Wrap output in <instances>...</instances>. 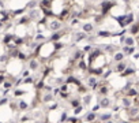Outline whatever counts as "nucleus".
<instances>
[{"mask_svg":"<svg viewBox=\"0 0 139 123\" xmlns=\"http://www.w3.org/2000/svg\"><path fill=\"white\" fill-rule=\"evenodd\" d=\"M18 107H19V110H21V111H26L27 108H29V104H27L26 101L21 100V101L18 103Z\"/></svg>","mask_w":139,"mask_h":123,"instance_id":"obj_33","label":"nucleus"},{"mask_svg":"<svg viewBox=\"0 0 139 123\" xmlns=\"http://www.w3.org/2000/svg\"><path fill=\"white\" fill-rule=\"evenodd\" d=\"M68 112L67 111H63L60 112V118H59V123H67V120H68Z\"/></svg>","mask_w":139,"mask_h":123,"instance_id":"obj_29","label":"nucleus"},{"mask_svg":"<svg viewBox=\"0 0 139 123\" xmlns=\"http://www.w3.org/2000/svg\"><path fill=\"white\" fill-rule=\"evenodd\" d=\"M40 7L41 8H52V0H41Z\"/></svg>","mask_w":139,"mask_h":123,"instance_id":"obj_30","label":"nucleus"},{"mask_svg":"<svg viewBox=\"0 0 139 123\" xmlns=\"http://www.w3.org/2000/svg\"><path fill=\"white\" fill-rule=\"evenodd\" d=\"M61 27H63V22L60 19H52L48 22V29L52 32H59L61 30Z\"/></svg>","mask_w":139,"mask_h":123,"instance_id":"obj_3","label":"nucleus"},{"mask_svg":"<svg viewBox=\"0 0 139 123\" xmlns=\"http://www.w3.org/2000/svg\"><path fill=\"white\" fill-rule=\"evenodd\" d=\"M3 85H4V88H6L7 90H8V89H10V88L12 86V82H11V81H6V82H4Z\"/></svg>","mask_w":139,"mask_h":123,"instance_id":"obj_49","label":"nucleus"},{"mask_svg":"<svg viewBox=\"0 0 139 123\" xmlns=\"http://www.w3.org/2000/svg\"><path fill=\"white\" fill-rule=\"evenodd\" d=\"M92 100H93V94L92 93H87V94H85V96L82 97V104L86 107H89L90 104H92Z\"/></svg>","mask_w":139,"mask_h":123,"instance_id":"obj_21","label":"nucleus"},{"mask_svg":"<svg viewBox=\"0 0 139 123\" xmlns=\"http://www.w3.org/2000/svg\"><path fill=\"white\" fill-rule=\"evenodd\" d=\"M93 30H94L93 23H85V25H82V32H85L86 34H90Z\"/></svg>","mask_w":139,"mask_h":123,"instance_id":"obj_25","label":"nucleus"},{"mask_svg":"<svg viewBox=\"0 0 139 123\" xmlns=\"http://www.w3.org/2000/svg\"><path fill=\"white\" fill-rule=\"evenodd\" d=\"M61 48H64V44L63 42H60V41H57V42H53V51H60Z\"/></svg>","mask_w":139,"mask_h":123,"instance_id":"obj_36","label":"nucleus"},{"mask_svg":"<svg viewBox=\"0 0 139 123\" xmlns=\"http://www.w3.org/2000/svg\"><path fill=\"white\" fill-rule=\"evenodd\" d=\"M38 68H40V62L34 58H31L29 60V70H30V71H37Z\"/></svg>","mask_w":139,"mask_h":123,"instance_id":"obj_13","label":"nucleus"},{"mask_svg":"<svg viewBox=\"0 0 139 123\" xmlns=\"http://www.w3.org/2000/svg\"><path fill=\"white\" fill-rule=\"evenodd\" d=\"M128 67V64H127V62H120V63H116V66H115V68H113V71L115 73H117V74H121L124 70H126Z\"/></svg>","mask_w":139,"mask_h":123,"instance_id":"obj_10","label":"nucleus"},{"mask_svg":"<svg viewBox=\"0 0 139 123\" xmlns=\"http://www.w3.org/2000/svg\"><path fill=\"white\" fill-rule=\"evenodd\" d=\"M85 53H83V51L82 49H76L75 52H74V55H72V60H82L85 56H83Z\"/></svg>","mask_w":139,"mask_h":123,"instance_id":"obj_26","label":"nucleus"},{"mask_svg":"<svg viewBox=\"0 0 139 123\" xmlns=\"http://www.w3.org/2000/svg\"><path fill=\"white\" fill-rule=\"evenodd\" d=\"M136 73V70L135 68H130V67H127L126 70H124V71L120 74V77H128V75H132V74H135Z\"/></svg>","mask_w":139,"mask_h":123,"instance_id":"obj_28","label":"nucleus"},{"mask_svg":"<svg viewBox=\"0 0 139 123\" xmlns=\"http://www.w3.org/2000/svg\"><path fill=\"white\" fill-rule=\"evenodd\" d=\"M3 25H4V23H3V21H0V29L3 27Z\"/></svg>","mask_w":139,"mask_h":123,"instance_id":"obj_56","label":"nucleus"},{"mask_svg":"<svg viewBox=\"0 0 139 123\" xmlns=\"http://www.w3.org/2000/svg\"><path fill=\"white\" fill-rule=\"evenodd\" d=\"M6 62H7V56L6 55L0 56V63H6Z\"/></svg>","mask_w":139,"mask_h":123,"instance_id":"obj_52","label":"nucleus"},{"mask_svg":"<svg viewBox=\"0 0 139 123\" xmlns=\"http://www.w3.org/2000/svg\"><path fill=\"white\" fill-rule=\"evenodd\" d=\"M66 83H68V85H75L76 88L82 85V82H80L76 77H74V75H68V77L66 78Z\"/></svg>","mask_w":139,"mask_h":123,"instance_id":"obj_11","label":"nucleus"},{"mask_svg":"<svg viewBox=\"0 0 139 123\" xmlns=\"http://www.w3.org/2000/svg\"><path fill=\"white\" fill-rule=\"evenodd\" d=\"M83 110H85V105H83V104H82V105H79V107H76V108H74V110H72L74 116H79L80 113L83 112Z\"/></svg>","mask_w":139,"mask_h":123,"instance_id":"obj_31","label":"nucleus"},{"mask_svg":"<svg viewBox=\"0 0 139 123\" xmlns=\"http://www.w3.org/2000/svg\"><path fill=\"white\" fill-rule=\"evenodd\" d=\"M23 83H34V78L33 77H27L23 79Z\"/></svg>","mask_w":139,"mask_h":123,"instance_id":"obj_47","label":"nucleus"},{"mask_svg":"<svg viewBox=\"0 0 139 123\" xmlns=\"http://www.w3.org/2000/svg\"><path fill=\"white\" fill-rule=\"evenodd\" d=\"M76 89H78V93H79V94H83V96H85V94H87V93H89V90H87V86H83V85H80V86H78Z\"/></svg>","mask_w":139,"mask_h":123,"instance_id":"obj_34","label":"nucleus"},{"mask_svg":"<svg viewBox=\"0 0 139 123\" xmlns=\"http://www.w3.org/2000/svg\"><path fill=\"white\" fill-rule=\"evenodd\" d=\"M135 44H136V40L134 39L132 36H130V34H128V36L126 37V41H124V45H126V47H135Z\"/></svg>","mask_w":139,"mask_h":123,"instance_id":"obj_23","label":"nucleus"},{"mask_svg":"<svg viewBox=\"0 0 139 123\" xmlns=\"http://www.w3.org/2000/svg\"><path fill=\"white\" fill-rule=\"evenodd\" d=\"M104 123H116V122H115V120H112V119H111V120H108V122H104Z\"/></svg>","mask_w":139,"mask_h":123,"instance_id":"obj_55","label":"nucleus"},{"mask_svg":"<svg viewBox=\"0 0 139 123\" xmlns=\"http://www.w3.org/2000/svg\"><path fill=\"white\" fill-rule=\"evenodd\" d=\"M38 17H40V12L37 10H31L30 14H29V18H30V19H37Z\"/></svg>","mask_w":139,"mask_h":123,"instance_id":"obj_35","label":"nucleus"},{"mask_svg":"<svg viewBox=\"0 0 139 123\" xmlns=\"http://www.w3.org/2000/svg\"><path fill=\"white\" fill-rule=\"evenodd\" d=\"M128 33H130L131 36H138L139 34V22L132 23L130 26V29H128Z\"/></svg>","mask_w":139,"mask_h":123,"instance_id":"obj_19","label":"nucleus"},{"mask_svg":"<svg viewBox=\"0 0 139 123\" xmlns=\"http://www.w3.org/2000/svg\"><path fill=\"white\" fill-rule=\"evenodd\" d=\"M29 21H30L29 15H27V17H23V18H21V19H19V25H25V23H27Z\"/></svg>","mask_w":139,"mask_h":123,"instance_id":"obj_45","label":"nucleus"},{"mask_svg":"<svg viewBox=\"0 0 139 123\" xmlns=\"http://www.w3.org/2000/svg\"><path fill=\"white\" fill-rule=\"evenodd\" d=\"M70 103V105L71 108H76V107H79V105H82V97H75V98H71V100L68 101Z\"/></svg>","mask_w":139,"mask_h":123,"instance_id":"obj_20","label":"nucleus"},{"mask_svg":"<svg viewBox=\"0 0 139 123\" xmlns=\"http://www.w3.org/2000/svg\"><path fill=\"white\" fill-rule=\"evenodd\" d=\"M60 98H63V100H68V98L71 97V93L70 92H60Z\"/></svg>","mask_w":139,"mask_h":123,"instance_id":"obj_39","label":"nucleus"},{"mask_svg":"<svg viewBox=\"0 0 139 123\" xmlns=\"http://www.w3.org/2000/svg\"><path fill=\"white\" fill-rule=\"evenodd\" d=\"M135 51H136V47H126V45H123V49H121V52L126 56L134 55V53H135Z\"/></svg>","mask_w":139,"mask_h":123,"instance_id":"obj_17","label":"nucleus"},{"mask_svg":"<svg viewBox=\"0 0 139 123\" xmlns=\"http://www.w3.org/2000/svg\"><path fill=\"white\" fill-rule=\"evenodd\" d=\"M124 96H128V97H131V98H134V97H138L139 96V92H138V89H135V88H130L128 90H126L123 93Z\"/></svg>","mask_w":139,"mask_h":123,"instance_id":"obj_16","label":"nucleus"},{"mask_svg":"<svg viewBox=\"0 0 139 123\" xmlns=\"http://www.w3.org/2000/svg\"><path fill=\"white\" fill-rule=\"evenodd\" d=\"M124 2H126V3H128V2H131V0H124Z\"/></svg>","mask_w":139,"mask_h":123,"instance_id":"obj_57","label":"nucleus"},{"mask_svg":"<svg viewBox=\"0 0 139 123\" xmlns=\"http://www.w3.org/2000/svg\"><path fill=\"white\" fill-rule=\"evenodd\" d=\"M97 119H98V113L93 112V111H87L85 113V116H83V120L86 123H94Z\"/></svg>","mask_w":139,"mask_h":123,"instance_id":"obj_6","label":"nucleus"},{"mask_svg":"<svg viewBox=\"0 0 139 123\" xmlns=\"http://www.w3.org/2000/svg\"><path fill=\"white\" fill-rule=\"evenodd\" d=\"M67 123H83V120L79 119L78 116H70L68 120H67Z\"/></svg>","mask_w":139,"mask_h":123,"instance_id":"obj_32","label":"nucleus"},{"mask_svg":"<svg viewBox=\"0 0 139 123\" xmlns=\"http://www.w3.org/2000/svg\"><path fill=\"white\" fill-rule=\"evenodd\" d=\"M7 103H8V98L4 97V98H2V100H0V105H4V104H7Z\"/></svg>","mask_w":139,"mask_h":123,"instance_id":"obj_51","label":"nucleus"},{"mask_svg":"<svg viewBox=\"0 0 139 123\" xmlns=\"http://www.w3.org/2000/svg\"><path fill=\"white\" fill-rule=\"evenodd\" d=\"M23 94H26V90H21V89H18V90H15V92H14V96H15V97L23 96Z\"/></svg>","mask_w":139,"mask_h":123,"instance_id":"obj_44","label":"nucleus"},{"mask_svg":"<svg viewBox=\"0 0 139 123\" xmlns=\"http://www.w3.org/2000/svg\"><path fill=\"white\" fill-rule=\"evenodd\" d=\"M22 77H26V78L29 77V70H25V71L22 73Z\"/></svg>","mask_w":139,"mask_h":123,"instance_id":"obj_54","label":"nucleus"},{"mask_svg":"<svg viewBox=\"0 0 139 123\" xmlns=\"http://www.w3.org/2000/svg\"><path fill=\"white\" fill-rule=\"evenodd\" d=\"M113 118V112H101V113H98V120L104 123V122H108V120H111Z\"/></svg>","mask_w":139,"mask_h":123,"instance_id":"obj_9","label":"nucleus"},{"mask_svg":"<svg viewBox=\"0 0 139 123\" xmlns=\"http://www.w3.org/2000/svg\"><path fill=\"white\" fill-rule=\"evenodd\" d=\"M116 6V3L115 2H109V0H104V2H101V4H100V7H101V15H108V12L111 11V8Z\"/></svg>","mask_w":139,"mask_h":123,"instance_id":"obj_1","label":"nucleus"},{"mask_svg":"<svg viewBox=\"0 0 139 123\" xmlns=\"http://www.w3.org/2000/svg\"><path fill=\"white\" fill-rule=\"evenodd\" d=\"M82 51H83V53H90V52L93 51V45L92 44H86L82 48Z\"/></svg>","mask_w":139,"mask_h":123,"instance_id":"obj_38","label":"nucleus"},{"mask_svg":"<svg viewBox=\"0 0 139 123\" xmlns=\"http://www.w3.org/2000/svg\"><path fill=\"white\" fill-rule=\"evenodd\" d=\"M120 105L124 108V110H128V108H131L134 105V100L128 96H123L120 98Z\"/></svg>","mask_w":139,"mask_h":123,"instance_id":"obj_7","label":"nucleus"},{"mask_svg":"<svg viewBox=\"0 0 139 123\" xmlns=\"http://www.w3.org/2000/svg\"><path fill=\"white\" fill-rule=\"evenodd\" d=\"M126 115L128 119H136L139 116V107L138 105H132L131 108L126 110Z\"/></svg>","mask_w":139,"mask_h":123,"instance_id":"obj_4","label":"nucleus"},{"mask_svg":"<svg viewBox=\"0 0 139 123\" xmlns=\"http://www.w3.org/2000/svg\"><path fill=\"white\" fill-rule=\"evenodd\" d=\"M78 23H79V18H74V19L71 21V25H72V26H76Z\"/></svg>","mask_w":139,"mask_h":123,"instance_id":"obj_50","label":"nucleus"},{"mask_svg":"<svg viewBox=\"0 0 139 123\" xmlns=\"http://www.w3.org/2000/svg\"><path fill=\"white\" fill-rule=\"evenodd\" d=\"M100 110H101V105H100V103H97V104H95V105L92 108V111H93V112H98Z\"/></svg>","mask_w":139,"mask_h":123,"instance_id":"obj_48","label":"nucleus"},{"mask_svg":"<svg viewBox=\"0 0 139 123\" xmlns=\"http://www.w3.org/2000/svg\"><path fill=\"white\" fill-rule=\"evenodd\" d=\"M57 107H59V104H57V103H55V104H52V105L49 107V110H56Z\"/></svg>","mask_w":139,"mask_h":123,"instance_id":"obj_53","label":"nucleus"},{"mask_svg":"<svg viewBox=\"0 0 139 123\" xmlns=\"http://www.w3.org/2000/svg\"><path fill=\"white\" fill-rule=\"evenodd\" d=\"M95 93H97L100 97H108L109 96V93H111V88L108 86L107 81H102L101 82V86L98 88V90L95 92Z\"/></svg>","mask_w":139,"mask_h":123,"instance_id":"obj_2","label":"nucleus"},{"mask_svg":"<svg viewBox=\"0 0 139 123\" xmlns=\"http://www.w3.org/2000/svg\"><path fill=\"white\" fill-rule=\"evenodd\" d=\"M37 6H38L37 0H31V2L27 4V8H30V10H36V7H37Z\"/></svg>","mask_w":139,"mask_h":123,"instance_id":"obj_41","label":"nucleus"},{"mask_svg":"<svg viewBox=\"0 0 139 123\" xmlns=\"http://www.w3.org/2000/svg\"><path fill=\"white\" fill-rule=\"evenodd\" d=\"M104 71H105L104 67H92V68H89V73L92 75H94V77H102Z\"/></svg>","mask_w":139,"mask_h":123,"instance_id":"obj_12","label":"nucleus"},{"mask_svg":"<svg viewBox=\"0 0 139 123\" xmlns=\"http://www.w3.org/2000/svg\"><path fill=\"white\" fill-rule=\"evenodd\" d=\"M34 40H36L37 42H41V41L44 42V41H45V36H44V34H41V33H38V34L36 36V39H34Z\"/></svg>","mask_w":139,"mask_h":123,"instance_id":"obj_43","label":"nucleus"},{"mask_svg":"<svg viewBox=\"0 0 139 123\" xmlns=\"http://www.w3.org/2000/svg\"><path fill=\"white\" fill-rule=\"evenodd\" d=\"M68 15H70V10L68 8H63V10H61V12H60V15H59V18H57V19H60L61 22H63L66 18H68Z\"/></svg>","mask_w":139,"mask_h":123,"instance_id":"obj_27","label":"nucleus"},{"mask_svg":"<svg viewBox=\"0 0 139 123\" xmlns=\"http://www.w3.org/2000/svg\"><path fill=\"white\" fill-rule=\"evenodd\" d=\"M113 73H115L113 70H108V71H104V74H102V77H101V78L104 79V81H107V78H108V77H111V75H112Z\"/></svg>","mask_w":139,"mask_h":123,"instance_id":"obj_40","label":"nucleus"},{"mask_svg":"<svg viewBox=\"0 0 139 123\" xmlns=\"http://www.w3.org/2000/svg\"><path fill=\"white\" fill-rule=\"evenodd\" d=\"M68 86H70L68 83H63V85H61V86H59V88H60L61 92H70V90H68Z\"/></svg>","mask_w":139,"mask_h":123,"instance_id":"obj_46","label":"nucleus"},{"mask_svg":"<svg viewBox=\"0 0 139 123\" xmlns=\"http://www.w3.org/2000/svg\"><path fill=\"white\" fill-rule=\"evenodd\" d=\"M64 36V33L63 32H53V33H52V36L49 37V40L52 41V42H57V41H60L61 40V37H63Z\"/></svg>","mask_w":139,"mask_h":123,"instance_id":"obj_15","label":"nucleus"},{"mask_svg":"<svg viewBox=\"0 0 139 123\" xmlns=\"http://www.w3.org/2000/svg\"><path fill=\"white\" fill-rule=\"evenodd\" d=\"M124 58H127V56L124 55L121 51H119V52H116V53H113V62H116V63H120V62H123Z\"/></svg>","mask_w":139,"mask_h":123,"instance_id":"obj_22","label":"nucleus"},{"mask_svg":"<svg viewBox=\"0 0 139 123\" xmlns=\"http://www.w3.org/2000/svg\"><path fill=\"white\" fill-rule=\"evenodd\" d=\"M41 101L44 103V104H49L52 101H55V94L52 90H45L44 93H42V96H41Z\"/></svg>","mask_w":139,"mask_h":123,"instance_id":"obj_5","label":"nucleus"},{"mask_svg":"<svg viewBox=\"0 0 139 123\" xmlns=\"http://www.w3.org/2000/svg\"><path fill=\"white\" fill-rule=\"evenodd\" d=\"M76 67L80 68V70H87V64H86V60H85V59L79 60V63H78V66H76Z\"/></svg>","mask_w":139,"mask_h":123,"instance_id":"obj_37","label":"nucleus"},{"mask_svg":"<svg viewBox=\"0 0 139 123\" xmlns=\"http://www.w3.org/2000/svg\"><path fill=\"white\" fill-rule=\"evenodd\" d=\"M87 39V34H86L85 32H76L75 34H74V42L76 44V42H80V41H83Z\"/></svg>","mask_w":139,"mask_h":123,"instance_id":"obj_14","label":"nucleus"},{"mask_svg":"<svg viewBox=\"0 0 139 123\" xmlns=\"http://www.w3.org/2000/svg\"><path fill=\"white\" fill-rule=\"evenodd\" d=\"M100 105H101V108L102 110H108V108H111L112 107V104H113V101L111 100V97H101L100 98Z\"/></svg>","mask_w":139,"mask_h":123,"instance_id":"obj_8","label":"nucleus"},{"mask_svg":"<svg viewBox=\"0 0 139 123\" xmlns=\"http://www.w3.org/2000/svg\"><path fill=\"white\" fill-rule=\"evenodd\" d=\"M97 37H101V39H107V37H113V33L109 30H100L97 32Z\"/></svg>","mask_w":139,"mask_h":123,"instance_id":"obj_24","label":"nucleus"},{"mask_svg":"<svg viewBox=\"0 0 139 123\" xmlns=\"http://www.w3.org/2000/svg\"><path fill=\"white\" fill-rule=\"evenodd\" d=\"M36 88H37V90H41V89H45V83H44V79H40V81L37 82Z\"/></svg>","mask_w":139,"mask_h":123,"instance_id":"obj_42","label":"nucleus"},{"mask_svg":"<svg viewBox=\"0 0 139 123\" xmlns=\"http://www.w3.org/2000/svg\"><path fill=\"white\" fill-rule=\"evenodd\" d=\"M115 19H116V22L119 23V26H120L121 29H126V27H127V23H126V14H124V15L115 17Z\"/></svg>","mask_w":139,"mask_h":123,"instance_id":"obj_18","label":"nucleus"}]
</instances>
